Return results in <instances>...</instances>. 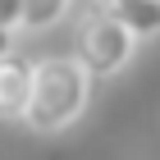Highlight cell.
Masks as SVG:
<instances>
[{
    "label": "cell",
    "instance_id": "cell-1",
    "mask_svg": "<svg viewBox=\"0 0 160 160\" xmlns=\"http://www.w3.org/2000/svg\"><path fill=\"white\" fill-rule=\"evenodd\" d=\"M92 82L96 78L87 73L78 55H46V60H32V96H28L23 110V128L41 137H55L64 128H73L87 114V101H92Z\"/></svg>",
    "mask_w": 160,
    "mask_h": 160
},
{
    "label": "cell",
    "instance_id": "cell-2",
    "mask_svg": "<svg viewBox=\"0 0 160 160\" xmlns=\"http://www.w3.org/2000/svg\"><path fill=\"white\" fill-rule=\"evenodd\" d=\"M73 55H78V64H82L92 78H114V73H123V69L133 64L137 37L119 23V18H110L105 9L92 5V14L78 23V50Z\"/></svg>",
    "mask_w": 160,
    "mask_h": 160
},
{
    "label": "cell",
    "instance_id": "cell-3",
    "mask_svg": "<svg viewBox=\"0 0 160 160\" xmlns=\"http://www.w3.org/2000/svg\"><path fill=\"white\" fill-rule=\"evenodd\" d=\"M32 96V60L9 50L0 55V123H18Z\"/></svg>",
    "mask_w": 160,
    "mask_h": 160
},
{
    "label": "cell",
    "instance_id": "cell-7",
    "mask_svg": "<svg viewBox=\"0 0 160 160\" xmlns=\"http://www.w3.org/2000/svg\"><path fill=\"white\" fill-rule=\"evenodd\" d=\"M14 41H18V28H0V55H9V50H18Z\"/></svg>",
    "mask_w": 160,
    "mask_h": 160
},
{
    "label": "cell",
    "instance_id": "cell-4",
    "mask_svg": "<svg viewBox=\"0 0 160 160\" xmlns=\"http://www.w3.org/2000/svg\"><path fill=\"white\" fill-rule=\"evenodd\" d=\"M96 9H105L110 18H119L137 41L160 37V0H96Z\"/></svg>",
    "mask_w": 160,
    "mask_h": 160
},
{
    "label": "cell",
    "instance_id": "cell-5",
    "mask_svg": "<svg viewBox=\"0 0 160 160\" xmlns=\"http://www.w3.org/2000/svg\"><path fill=\"white\" fill-rule=\"evenodd\" d=\"M73 9V0H18V32H46L60 28Z\"/></svg>",
    "mask_w": 160,
    "mask_h": 160
},
{
    "label": "cell",
    "instance_id": "cell-6",
    "mask_svg": "<svg viewBox=\"0 0 160 160\" xmlns=\"http://www.w3.org/2000/svg\"><path fill=\"white\" fill-rule=\"evenodd\" d=\"M0 28H18V0H0Z\"/></svg>",
    "mask_w": 160,
    "mask_h": 160
}]
</instances>
